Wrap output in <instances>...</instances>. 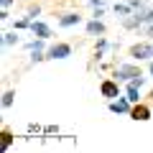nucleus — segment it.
<instances>
[{
  "label": "nucleus",
  "instance_id": "f257e3e1",
  "mask_svg": "<svg viewBox=\"0 0 153 153\" xmlns=\"http://www.w3.org/2000/svg\"><path fill=\"white\" fill-rule=\"evenodd\" d=\"M115 76H117V79H128V82H133L135 76H143V71L138 69V66H133V64H123V66L115 69Z\"/></svg>",
  "mask_w": 153,
  "mask_h": 153
},
{
  "label": "nucleus",
  "instance_id": "f03ea898",
  "mask_svg": "<svg viewBox=\"0 0 153 153\" xmlns=\"http://www.w3.org/2000/svg\"><path fill=\"white\" fill-rule=\"evenodd\" d=\"M130 56L133 59H151L153 46L151 44H135V46H130Z\"/></svg>",
  "mask_w": 153,
  "mask_h": 153
},
{
  "label": "nucleus",
  "instance_id": "7ed1b4c3",
  "mask_svg": "<svg viewBox=\"0 0 153 153\" xmlns=\"http://www.w3.org/2000/svg\"><path fill=\"white\" fill-rule=\"evenodd\" d=\"M71 56V46L69 44H54L49 49V59H66Z\"/></svg>",
  "mask_w": 153,
  "mask_h": 153
},
{
  "label": "nucleus",
  "instance_id": "20e7f679",
  "mask_svg": "<svg viewBox=\"0 0 153 153\" xmlns=\"http://www.w3.org/2000/svg\"><path fill=\"white\" fill-rule=\"evenodd\" d=\"M100 92L105 94V97H120V87H117V82H112V79H105L102 84H100Z\"/></svg>",
  "mask_w": 153,
  "mask_h": 153
},
{
  "label": "nucleus",
  "instance_id": "39448f33",
  "mask_svg": "<svg viewBox=\"0 0 153 153\" xmlns=\"http://www.w3.org/2000/svg\"><path fill=\"white\" fill-rule=\"evenodd\" d=\"M130 117L133 120H148V117H151V107H148V105H143V102H135V107L130 110Z\"/></svg>",
  "mask_w": 153,
  "mask_h": 153
},
{
  "label": "nucleus",
  "instance_id": "423d86ee",
  "mask_svg": "<svg viewBox=\"0 0 153 153\" xmlns=\"http://www.w3.org/2000/svg\"><path fill=\"white\" fill-rule=\"evenodd\" d=\"M31 33L36 38H49L51 36V28L46 26V23H41V21H31Z\"/></svg>",
  "mask_w": 153,
  "mask_h": 153
},
{
  "label": "nucleus",
  "instance_id": "0eeeda50",
  "mask_svg": "<svg viewBox=\"0 0 153 153\" xmlns=\"http://www.w3.org/2000/svg\"><path fill=\"white\" fill-rule=\"evenodd\" d=\"M110 110H112V112H128V115H130V100H112V102H110Z\"/></svg>",
  "mask_w": 153,
  "mask_h": 153
},
{
  "label": "nucleus",
  "instance_id": "6e6552de",
  "mask_svg": "<svg viewBox=\"0 0 153 153\" xmlns=\"http://www.w3.org/2000/svg\"><path fill=\"white\" fill-rule=\"evenodd\" d=\"M76 23H82V16H76V13H69V16H61L59 18V26H64V28L76 26Z\"/></svg>",
  "mask_w": 153,
  "mask_h": 153
},
{
  "label": "nucleus",
  "instance_id": "1a4fd4ad",
  "mask_svg": "<svg viewBox=\"0 0 153 153\" xmlns=\"http://www.w3.org/2000/svg\"><path fill=\"white\" fill-rule=\"evenodd\" d=\"M87 33H92V36H94V33H97V36H102V33H105V26L97 21V18H94V21L87 23Z\"/></svg>",
  "mask_w": 153,
  "mask_h": 153
},
{
  "label": "nucleus",
  "instance_id": "9d476101",
  "mask_svg": "<svg viewBox=\"0 0 153 153\" xmlns=\"http://www.w3.org/2000/svg\"><path fill=\"white\" fill-rule=\"evenodd\" d=\"M128 100H130L133 105H135L138 100H140V94H138V84H133V82L128 84Z\"/></svg>",
  "mask_w": 153,
  "mask_h": 153
},
{
  "label": "nucleus",
  "instance_id": "9b49d317",
  "mask_svg": "<svg viewBox=\"0 0 153 153\" xmlns=\"http://www.w3.org/2000/svg\"><path fill=\"white\" fill-rule=\"evenodd\" d=\"M44 41H46V38H36V41H31V44H28V51H44Z\"/></svg>",
  "mask_w": 153,
  "mask_h": 153
},
{
  "label": "nucleus",
  "instance_id": "f8f14e48",
  "mask_svg": "<svg viewBox=\"0 0 153 153\" xmlns=\"http://www.w3.org/2000/svg\"><path fill=\"white\" fill-rule=\"evenodd\" d=\"M13 97H16V92H13V89H8V92L3 94V107H10V105H13Z\"/></svg>",
  "mask_w": 153,
  "mask_h": 153
},
{
  "label": "nucleus",
  "instance_id": "ddd939ff",
  "mask_svg": "<svg viewBox=\"0 0 153 153\" xmlns=\"http://www.w3.org/2000/svg\"><path fill=\"white\" fill-rule=\"evenodd\" d=\"M3 44H5V46L18 44V36H16V33H5V36H3Z\"/></svg>",
  "mask_w": 153,
  "mask_h": 153
},
{
  "label": "nucleus",
  "instance_id": "4468645a",
  "mask_svg": "<svg viewBox=\"0 0 153 153\" xmlns=\"http://www.w3.org/2000/svg\"><path fill=\"white\" fill-rule=\"evenodd\" d=\"M130 10H133V5H115V13H123V16H128Z\"/></svg>",
  "mask_w": 153,
  "mask_h": 153
},
{
  "label": "nucleus",
  "instance_id": "2eb2a0df",
  "mask_svg": "<svg viewBox=\"0 0 153 153\" xmlns=\"http://www.w3.org/2000/svg\"><path fill=\"white\" fill-rule=\"evenodd\" d=\"M3 138H5V143H3V148H5V151H8V148L13 146V135H10V133L5 130V133H3Z\"/></svg>",
  "mask_w": 153,
  "mask_h": 153
},
{
  "label": "nucleus",
  "instance_id": "dca6fc26",
  "mask_svg": "<svg viewBox=\"0 0 153 153\" xmlns=\"http://www.w3.org/2000/svg\"><path fill=\"white\" fill-rule=\"evenodd\" d=\"M38 16V8H31V10H28V16L26 18H31V21H33V18H36Z\"/></svg>",
  "mask_w": 153,
  "mask_h": 153
},
{
  "label": "nucleus",
  "instance_id": "f3484780",
  "mask_svg": "<svg viewBox=\"0 0 153 153\" xmlns=\"http://www.w3.org/2000/svg\"><path fill=\"white\" fill-rule=\"evenodd\" d=\"M0 3H3V10H8V8H10V3H13V0H0Z\"/></svg>",
  "mask_w": 153,
  "mask_h": 153
},
{
  "label": "nucleus",
  "instance_id": "a211bd4d",
  "mask_svg": "<svg viewBox=\"0 0 153 153\" xmlns=\"http://www.w3.org/2000/svg\"><path fill=\"white\" fill-rule=\"evenodd\" d=\"M92 5H97V8H102V0H89Z\"/></svg>",
  "mask_w": 153,
  "mask_h": 153
},
{
  "label": "nucleus",
  "instance_id": "6ab92c4d",
  "mask_svg": "<svg viewBox=\"0 0 153 153\" xmlns=\"http://www.w3.org/2000/svg\"><path fill=\"white\" fill-rule=\"evenodd\" d=\"M148 36H153V23H151V26H148Z\"/></svg>",
  "mask_w": 153,
  "mask_h": 153
},
{
  "label": "nucleus",
  "instance_id": "aec40b11",
  "mask_svg": "<svg viewBox=\"0 0 153 153\" xmlns=\"http://www.w3.org/2000/svg\"><path fill=\"white\" fill-rule=\"evenodd\" d=\"M151 74H153V61H151Z\"/></svg>",
  "mask_w": 153,
  "mask_h": 153
},
{
  "label": "nucleus",
  "instance_id": "412c9836",
  "mask_svg": "<svg viewBox=\"0 0 153 153\" xmlns=\"http://www.w3.org/2000/svg\"><path fill=\"white\" fill-rule=\"evenodd\" d=\"M151 97H153V92H151Z\"/></svg>",
  "mask_w": 153,
  "mask_h": 153
}]
</instances>
